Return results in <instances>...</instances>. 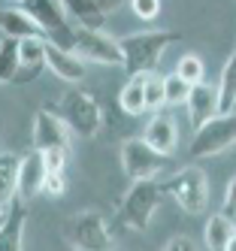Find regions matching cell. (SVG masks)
I'll return each mask as SVG.
<instances>
[{
    "mask_svg": "<svg viewBox=\"0 0 236 251\" xmlns=\"http://www.w3.org/2000/svg\"><path fill=\"white\" fill-rule=\"evenodd\" d=\"M182 40L179 30H142V33H127V37L118 40L121 46V67L127 76H145L155 73L163 51H167L173 43Z\"/></svg>",
    "mask_w": 236,
    "mask_h": 251,
    "instance_id": "6da1fadb",
    "label": "cell"
},
{
    "mask_svg": "<svg viewBox=\"0 0 236 251\" xmlns=\"http://www.w3.org/2000/svg\"><path fill=\"white\" fill-rule=\"evenodd\" d=\"M58 115L64 118V124L70 127V133L73 136H82V139H94L100 133V124H103L100 103L94 100V94L82 91V88H73V91H67L61 97Z\"/></svg>",
    "mask_w": 236,
    "mask_h": 251,
    "instance_id": "7a4b0ae2",
    "label": "cell"
},
{
    "mask_svg": "<svg viewBox=\"0 0 236 251\" xmlns=\"http://www.w3.org/2000/svg\"><path fill=\"white\" fill-rule=\"evenodd\" d=\"M160 191H163V197H173V200L185 212H191V215L206 212L209 182H206V173L200 170V167H182V170H176L173 176H167L160 182Z\"/></svg>",
    "mask_w": 236,
    "mask_h": 251,
    "instance_id": "3957f363",
    "label": "cell"
},
{
    "mask_svg": "<svg viewBox=\"0 0 236 251\" xmlns=\"http://www.w3.org/2000/svg\"><path fill=\"white\" fill-rule=\"evenodd\" d=\"M163 203V191L157 178H142V182H133L127 188L124 200L118 206V221L133 227V230H145L149 221L155 218L157 206Z\"/></svg>",
    "mask_w": 236,
    "mask_h": 251,
    "instance_id": "277c9868",
    "label": "cell"
},
{
    "mask_svg": "<svg viewBox=\"0 0 236 251\" xmlns=\"http://www.w3.org/2000/svg\"><path fill=\"white\" fill-rule=\"evenodd\" d=\"M25 12L30 15V19L40 25L43 37L49 43H54L58 49H67L73 51V40H76V25H73L67 19L64 6L58 3V0H25Z\"/></svg>",
    "mask_w": 236,
    "mask_h": 251,
    "instance_id": "5b68a950",
    "label": "cell"
},
{
    "mask_svg": "<svg viewBox=\"0 0 236 251\" xmlns=\"http://www.w3.org/2000/svg\"><path fill=\"white\" fill-rule=\"evenodd\" d=\"M236 146V112H221L209 118L200 130H194L191 154L194 157H215Z\"/></svg>",
    "mask_w": 236,
    "mask_h": 251,
    "instance_id": "8992f818",
    "label": "cell"
},
{
    "mask_svg": "<svg viewBox=\"0 0 236 251\" xmlns=\"http://www.w3.org/2000/svg\"><path fill=\"white\" fill-rule=\"evenodd\" d=\"M121 167H124L127 178L142 182V178H157L167 170V157L157 154L142 136H136V139H127L121 146Z\"/></svg>",
    "mask_w": 236,
    "mask_h": 251,
    "instance_id": "52a82bcc",
    "label": "cell"
},
{
    "mask_svg": "<svg viewBox=\"0 0 236 251\" xmlns=\"http://www.w3.org/2000/svg\"><path fill=\"white\" fill-rule=\"evenodd\" d=\"M73 55L91 61V64H103V67H121V46L103 30H88L76 27V40H73Z\"/></svg>",
    "mask_w": 236,
    "mask_h": 251,
    "instance_id": "ba28073f",
    "label": "cell"
},
{
    "mask_svg": "<svg viewBox=\"0 0 236 251\" xmlns=\"http://www.w3.org/2000/svg\"><path fill=\"white\" fill-rule=\"evenodd\" d=\"M67 239L79 251H106L112 245L109 227L100 218V212H79L67 221Z\"/></svg>",
    "mask_w": 236,
    "mask_h": 251,
    "instance_id": "9c48e42d",
    "label": "cell"
},
{
    "mask_svg": "<svg viewBox=\"0 0 236 251\" xmlns=\"http://www.w3.org/2000/svg\"><path fill=\"white\" fill-rule=\"evenodd\" d=\"M64 6L67 19L76 27H88V30H103V22L112 15L115 9H121L124 0H58Z\"/></svg>",
    "mask_w": 236,
    "mask_h": 251,
    "instance_id": "30bf717a",
    "label": "cell"
},
{
    "mask_svg": "<svg viewBox=\"0 0 236 251\" xmlns=\"http://www.w3.org/2000/svg\"><path fill=\"white\" fill-rule=\"evenodd\" d=\"M70 127L54 109H40L33 115V149L46 151V149H67L70 151Z\"/></svg>",
    "mask_w": 236,
    "mask_h": 251,
    "instance_id": "8fae6325",
    "label": "cell"
},
{
    "mask_svg": "<svg viewBox=\"0 0 236 251\" xmlns=\"http://www.w3.org/2000/svg\"><path fill=\"white\" fill-rule=\"evenodd\" d=\"M43 182H46V167H43V154L40 151H27L18 160V178H15V200H33L36 194H43Z\"/></svg>",
    "mask_w": 236,
    "mask_h": 251,
    "instance_id": "7c38bea8",
    "label": "cell"
},
{
    "mask_svg": "<svg viewBox=\"0 0 236 251\" xmlns=\"http://www.w3.org/2000/svg\"><path fill=\"white\" fill-rule=\"evenodd\" d=\"M185 106H188L191 127L200 130L209 118L221 115V109H218V88H215L212 82H206V79H203V82H197V85H191V94H188Z\"/></svg>",
    "mask_w": 236,
    "mask_h": 251,
    "instance_id": "4fadbf2b",
    "label": "cell"
},
{
    "mask_svg": "<svg viewBox=\"0 0 236 251\" xmlns=\"http://www.w3.org/2000/svg\"><path fill=\"white\" fill-rule=\"evenodd\" d=\"M46 70V37H27L18 43V70L12 76V85L33 82Z\"/></svg>",
    "mask_w": 236,
    "mask_h": 251,
    "instance_id": "5bb4252c",
    "label": "cell"
},
{
    "mask_svg": "<svg viewBox=\"0 0 236 251\" xmlns=\"http://www.w3.org/2000/svg\"><path fill=\"white\" fill-rule=\"evenodd\" d=\"M142 139L149 142V146L163 154V157H170L176 154V146H179V127H176V118L167 115V112H155L149 118V124H145V133Z\"/></svg>",
    "mask_w": 236,
    "mask_h": 251,
    "instance_id": "9a60e30c",
    "label": "cell"
},
{
    "mask_svg": "<svg viewBox=\"0 0 236 251\" xmlns=\"http://www.w3.org/2000/svg\"><path fill=\"white\" fill-rule=\"evenodd\" d=\"M46 67L61 82H70V85H76L79 79H85V61L76 58L67 49H58V46L49 43V40H46Z\"/></svg>",
    "mask_w": 236,
    "mask_h": 251,
    "instance_id": "2e32d148",
    "label": "cell"
},
{
    "mask_svg": "<svg viewBox=\"0 0 236 251\" xmlns=\"http://www.w3.org/2000/svg\"><path fill=\"white\" fill-rule=\"evenodd\" d=\"M25 224H27V203L12 200L9 218L0 230V251H25Z\"/></svg>",
    "mask_w": 236,
    "mask_h": 251,
    "instance_id": "e0dca14e",
    "label": "cell"
},
{
    "mask_svg": "<svg viewBox=\"0 0 236 251\" xmlns=\"http://www.w3.org/2000/svg\"><path fill=\"white\" fill-rule=\"evenodd\" d=\"M0 33L6 40H15V43H22L27 37H43L40 25L25 9H0Z\"/></svg>",
    "mask_w": 236,
    "mask_h": 251,
    "instance_id": "ac0fdd59",
    "label": "cell"
},
{
    "mask_svg": "<svg viewBox=\"0 0 236 251\" xmlns=\"http://www.w3.org/2000/svg\"><path fill=\"white\" fill-rule=\"evenodd\" d=\"M233 236H236V224H233V218H227L224 212H215L212 218H209V224H206V233H203L206 248H209V251H224L227 242H230Z\"/></svg>",
    "mask_w": 236,
    "mask_h": 251,
    "instance_id": "d6986e66",
    "label": "cell"
},
{
    "mask_svg": "<svg viewBox=\"0 0 236 251\" xmlns=\"http://www.w3.org/2000/svg\"><path fill=\"white\" fill-rule=\"evenodd\" d=\"M215 88H218V109H221V112H233L236 109V51L224 61Z\"/></svg>",
    "mask_w": 236,
    "mask_h": 251,
    "instance_id": "ffe728a7",
    "label": "cell"
},
{
    "mask_svg": "<svg viewBox=\"0 0 236 251\" xmlns=\"http://www.w3.org/2000/svg\"><path fill=\"white\" fill-rule=\"evenodd\" d=\"M18 157L15 151H0V206L15 200V178H18Z\"/></svg>",
    "mask_w": 236,
    "mask_h": 251,
    "instance_id": "44dd1931",
    "label": "cell"
},
{
    "mask_svg": "<svg viewBox=\"0 0 236 251\" xmlns=\"http://www.w3.org/2000/svg\"><path fill=\"white\" fill-rule=\"evenodd\" d=\"M142 88H145V76H131V82H124V88L118 91V106H121V112H127V115H142V112H145Z\"/></svg>",
    "mask_w": 236,
    "mask_h": 251,
    "instance_id": "7402d4cb",
    "label": "cell"
},
{
    "mask_svg": "<svg viewBox=\"0 0 236 251\" xmlns=\"http://www.w3.org/2000/svg\"><path fill=\"white\" fill-rule=\"evenodd\" d=\"M142 97H145V112H160L167 106V97H163V76L155 73H145V88H142Z\"/></svg>",
    "mask_w": 236,
    "mask_h": 251,
    "instance_id": "603a6c76",
    "label": "cell"
},
{
    "mask_svg": "<svg viewBox=\"0 0 236 251\" xmlns=\"http://www.w3.org/2000/svg\"><path fill=\"white\" fill-rule=\"evenodd\" d=\"M176 76L185 79L188 85H197V82H203L206 67H203V61H200L197 55H182L179 64H176Z\"/></svg>",
    "mask_w": 236,
    "mask_h": 251,
    "instance_id": "cb8c5ba5",
    "label": "cell"
},
{
    "mask_svg": "<svg viewBox=\"0 0 236 251\" xmlns=\"http://www.w3.org/2000/svg\"><path fill=\"white\" fill-rule=\"evenodd\" d=\"M188 94H191V85L185 79H179L176 73L163 76V97H167V106H185Z\"/></svg>",
    "mask_w": 236,
    "mask_h": 251,
    "instance_id": "d4e9b609",
    "label": "cell"
},
{
    "mask_svg": "<svg viewBox=\"0 0 236 251\" xmlns=\"http://www.w3.org/2000/svg\"><path fill=\"white\" fill-rule=\"evenodd\" d=\"M15 70H18V43L3 40V46H0V82H12Z\"/></svg>",
    "mask_w": 236,
    "mask_h": 251,
    "instance_id": "484cf974",
    "label": "cell"
},
{
    "mask_svg": "<svg viewBox=\"0 0 236 251\" xmlns=\"http://www.w3.org/2000/svg\"><path fill=\"white\" fill-rule=\"evenodd\" d=\"M40 154H43L46 173H64V167H67V149H46Z\"/></svg>",
    "mask_w": 236,
    "mask_h": 251,
    "instance_id": "4316f807",
    "label": "cell"
},
{
    "mask_svg": "<svg viewBox=\"0 0 236 251\" xmlns=\"http://www.w3.org/2000/svg\"><path fill=\"white\" fill-rule=\"evenodd\" d=\"M131 9L136 12V19L155 22L157 15H160V0H131Z\"/></svg>",
    "mask_w": 236,
    "mask_h": 251,
    "instance_id": "83f0119b",
    "label": "cell"
},
{
    "mask_svg": "<svg viewBox=\"0 0 236 251\" xmlns=\"http://www.w3.org/2000/svg\"><path fill=\"white\" fill-rule=\"evenodd\" d=\"M64 191H67V178H64V173H46L43 194H49V197H64Z\"/></svg>",
    "mask_w": 236,
    "mask_h": 251,
    "instance_id": "f1b7e54d",
    "label": "cell"
},
{
    "mask_svg": "<svg viewBox=\"0 0 236 251\" xmlns=\"http://www.w3.org/2000/svg\"><path fill=\"white\" fill-rule=\"evenodd\" d=\"M221 212L227 215V218H236V176L227 182V191H224V206Z\"/></svg>",
    "mask_w": 236,
    "mask_h": 251,
    "instance_id": "f546056e",
    "label": "cell"
},
{
    "mask_svg": "<svg viewBox=\"0 0 236 251\" xmlns=\"http://www.w3.org/2000/svg\"><path fill=\"white\" fill-rule=\"evenodd\" d=\"M163 251H200L197 242L191 236H173L167 245H163Z\"/></svg>",
    "mask_w": 236,
    "mask_h": 251,
    "instance_id": "4dcf8cb0",
    "label": "cell"
},
{
    "mask_svg": "<svg viewBox=\"0 0 236 251\" xmlns=\"http://www.w3.org/2000/svg\"><path fill=\"white\" fill-rule=\"evenodd\" d=\"M6 218H9V206H0V230H3Z\"/></svg>",
    "mask_w": 236,
    "mask_h": 251,
    "instance_id": "1f68e13d",
    "label": "cell"
},
{
    "mask_svg": "<svg viewBox=\"0 0 236 251\" xmlns=\"http://www.w3.org/2000/svg\"><path fill=\"white\" fill-rule=\"evenodd\" d=\"M224 251H236V236H233V239L227 242V248H224Z\"/></svg>",
    "mask_w": 236,
    "mask_h": 251,
    "instance_id": "d6a6232c",
    "label": "cell"
},
{
    "mask_svg": "<svg viewBox=\"0 0 236 251\" xmlns=\"http://www.w3.org/2000/svg\"><path fill=\"white\" fill-rule=\"evenodd\" d=\"M3 40H6V37H3V33H0V46H3Z\"/></svg>",
    "mask_w": 236,
    "mask_h": 251,
    "instance_id": "836d02e7",
    "label": "cell"
},
{
    "mask_svg": "<svg viewBox=\"0 0 236 251\" xmlns=\"http://www.w3.org/2000/svg\"><path fill=\"white\" fill-rule=\"evenodd\" d=\"M18 3H25V0H18Z\"/></svg>",
    "mask_w": 236,
    "mask_h": 251,
    "instance_id": "e575fe53",
    "label": "cell"
},
{
    "mask_svg": "<svg viewBox=\"0 0 236 251\" xmlns=\"http://www.w3.org/2000/svg\"><path fill=\"white\" fill-rule=\"evenodd\" d=\"M233 224H236V218H233Z\"/></svg>",
    "mask_w": 236,
    "mask_h": 251,
    "instance_id": "d590c367",
    "label": "cell"
}]
</instances>
